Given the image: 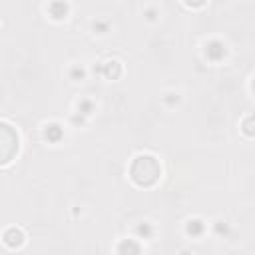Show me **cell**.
Masks as SVG:
<instances>
[{
  "mask_svg": "<svg viewBox=\"0 0 255 255\" xmlns=\"http://www.w3.org/2000/svg\"><path fill=\"white\" fill-rule=\"evenodd\" d=\"M253 92H255V80H253Z\"/></svg>",
  "mask_w": 255,
  "mask_h": 255,
  "instance_id": "cell-15",
  "label": "cell"
},
{
  "mask_svg": "<svg viewBox=\"0 0 255 255\" xmlns=\"http://www.w3.org/2000/svg\"><path fill=\"white\" fill-rule=\"evenodd\" d=\"M72 76H74V78H84V70H82V68H80V70L74 68V70H72Z\"/></svg>",
  "mask_w": 255,
  "mask_h": 255,
  "instance_id": "cell-14",
  "label": "cell"
},
{
  "mask_svg": "<svg viewBox=\"0 0 255 255\" xmlns=\"http://www.w3.org/2000/svg\"><path fill=\"white\" fill-rule=\"evenodd\" d=\"M137 233H139L141 237H151V227H149L147 223H143V225L137 227Z\"/></svg>",
  "mask_w": 255,
  "mask_h": 255,
  "instance_id": "cell-11",
  "label": "cell"
},
{
  "mask_svg": "<svg viewBox=\"0 0 255 255\" xmlns=\"http://www.w3.org/2000/svg\"><path fill=\"white\" fill-rule=\"evenodd\" d=\"M78 108L82 110V114H92L90 110H92V104L90 102H82V104H78Z\"/></svg>",
  "mask_w": 255,
  "mask_h": 255,
  "instance_id": "cell-13",
  "label": "cell"
},
{
  "mask_svg": "<svg viewBox=\"0 0 255 255\" xmlns=\"http://www.w3.org/2000/svg\"><path fill=\"white\" fill-rule=\"evenodd\" d=\"M139 251H141V247H139L137 243H133L131 239L122 241L120 247H118V253H139Z\"/></svg>",
  "mask_w": 255,
  "mask_h": 255,
  "instance_id": "cell-9",
  "label": "cell"
},
{
  "mask_svg": "<svg viewBox=\"0 0 255 255\" xmlns=\"http://www.w3.org/2000/svg\"><path fill=\"white\" fill-rule=\"evenodd\" d=\"M159 175H161V165L149 153L137 155L131 161V165H129V179L135 185H139V187H151V185H155L159 181Z\"/></svg>",
  "mask_w": 255,
  "mask_h": 255,
  "instance_id": "cell-1",
  "label": "cell"
},
{
  "mask_svg": "<svg viewBox=\"0 0 255 255\" xmlns=\"http://www.w3.org/2000/svg\"><path fill=\"white\" fill-rule=\"evenodd\" d=\"M48 12L54 20H64L68 16V4L64 0H54V2H50Z\"/></svg>",
  "mask_w": 255,
  "mask_h": 255,
  "instance_id": "cell-6",
  "label": "cell"
},
{
  "mask_svg": "<svg viewBox=\"0 0 255 255\" xmlns=\"http://www.w3.org/2000/svg\"><path fill=\"white\" fill-rule=\"evenodd\" d=\"M4 243L8 245V247H20L22 243H24V233H22V229H16V227H10L6 233H4Z\"/></svg>",
  "mask_w": 255,
  "mask_h": 255,
  "instance_id": "cell-5",
  "label": "cell"
},
{
  "mask_svg": "<svg viewBox=\"0 0 255 255\" xmlns=\"http://www.w3.org/2000/svg\"><path fill=\"white\" fill-rule=\"evenodd\" d=\"M44 137H46L50 143H58V141L64 137V129H62V126H60V124H50V126H46V129H44Z\"/></svg>",
  "mask_w": 255,
  "mask_h": 255,
  "instance_id": "cell-7",
  "label": "cell"
},
{
  "mask_svg": "<svg viewBox=\"0 0 255 255\" xmlns=\"http://www.w3.org/2000/svg\"><path fill=\"white\" fill-rule=\"evenodd\" d=\"M185 231H187V235H191V237H199V235L205 231V223H203L201 219H189L187 225H185Z\"/></svg>",
  "mask_w": 255,
  "mask_h": 255,
  "instance_id": "cell-8",
  "label": "cell"
},
{
  "mask_svg": "<svg viewBox=\"0 0 255 255\" xmlns=\"http://www.w3.org/2000/svg\"><path fill=\"white\" fill-rule=\"evenodd\" d=\"M241 129H243V133H245L247 137H255V116L245 118L243 124H241Z\"/></svg>",
  "mask_w": 255,
  "mask_h": 255,
  "instance_id": "cell-10",
  "label": "cell"
},
{
  "mask_svg": "<svg viewBox=\"0 0 255 255\" xmlns=\"http://www.w3.org/2000/svg\"><path fill=\"white\" fill-rule=\"evenodd\" d=\"M227 50H225V44L219 42V40H211L205 44V56L211 60V62H221L225 58Z\"/></svg>",
  "mask_w": 255,
  "mask_h": 255,
  "instance_id": "cell-3",
  "label": "cell"
},
{
  "mask_svg": "<svg viewBox=\"0 0 255 255\" xmlns=\"http://www.w3.org/2000/svg\"><path fill=\"white\" fill-rule=\"evenodd\" d=\"M16 151H18V133L8 124H2L0 126V157H2L0 161L4 165L10 163Z\"/></svg>",
  "mask_w": 255,
  "mask_h": 255,
  "instance_id": "cell-2",
  "label": "cell"
},
{
  "mask_svg": "<svg viewBox=\"0 0 255 255\" xmlns=\"http://www.w3.org/2000/svg\"><path fill=\"white\" fill-rule=\"evenodd\" d=\"M100 72H102L108 80H118V78L122 76V64H120L118 60H108V62L102 64Z\"/></svg>",
  "mask_w": 255,
  "mask_h": 255,
  "instance_id": "cell-4",
  "label": "cell"
},
{
  "mask_svg": "<svg viewBox=\"0 0 255 255\" xmlns=\"http://www.w3.org/2000/svg\"><path fill=\"white\" fill-rule=\"evenodd\" d=\"M183 2H185L189 8H201V6H203L207 0H183Z\"/></svg>",
  "mask_w": 255,
  "mask_h": 255,
  "instance_id": "cell-12",
  "label": "cell"
}]
</instances>
